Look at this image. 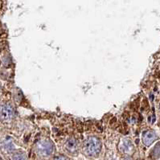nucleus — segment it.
I'll use <instances>...</instances> for the list:
<instances>
[{
	"mask_svg": "<svg viewBox=\"0 0 160 160\" xmlns=\"http://www.w3.org/2000/svg\"><path fill=\"white\" fill-rule=\"evenodd\" d=\"M13 117V109L11 105H3L0 107V119L2 121H9Z\"/></svg>",
	"mask_w": 160,
	"mask_h": 160,
	"instance_id": "obj_1",
	"label": "nucleus"
},
{
	"mask_svg": "<svg viewBox=\"0 0 160 160\" xmlns=\"http://www.w3.org/2000/svg\"><path fill=\"white\" fill-rule=\"evenodd\" d=\"M155 138V134L152 131H146L144 134V141L147 143H151L154 141Z\"/></svg>",
	"mask_w": 160,
	"mask_h": 160,
	"instance_id": "obj_3",
	"label": "nucleus"
},
{
	"mask_svg": "<svg viewBox=\"0 0 160 160\" xmlns=\"http://www.w3.org/2000/svg\"><path fill=\"white\" fill-rule=\"evenodd\" d=\"M100 148V142L96 138H91L86 142V149L90 153H95Z\"/></svg>",
	"mask_w": 160,
	"mask_h": 160,
	"instance_id": "obj_2",
	"label": "nucleus"
}]
</instances>
